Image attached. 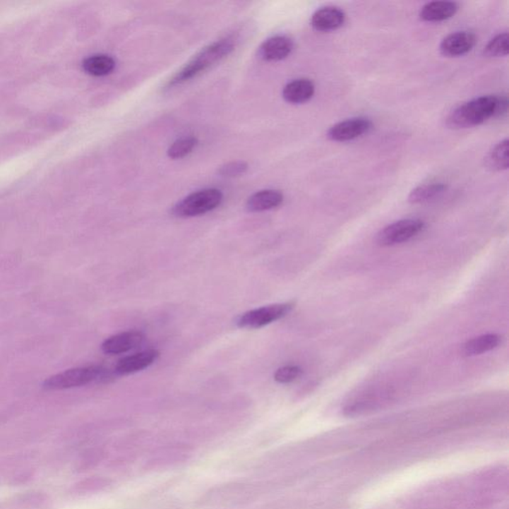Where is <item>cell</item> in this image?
Wrapping results in <instances>:
<instances>
[{
	"label": "cell",
	"instance_id": "obj_11",
	"mask_svg": "<svg viewBox=\"0 0 509 509\" xmlns=\"http://www.w3.org/2000/svg\"><path fill=\"white\" fill-rule=\"evenodd\" d=\"M347 16L345 11L335 6H325L314 12L311 16V26L320 32H330L342 28Z\"/></svg>",
	"mask_w": 509,
	"mask_h": 509
},
{
	"label": "cell",
	"instance_id": "obj_10",
	"mask_svg": "<svg viewBox=\"0 0 509 509\" xmlns=\"http://www.w3.org/2000/svg\"><path fill=\"white\" fill-rule=\"evenodd\" d=\"M158 357H160V352L155 349L145 350L136 354L128 355L119 360L114 367V372L118 375L136 373L148 369L157 361Z\"/></svg>",
	"mask_w": 509,
	"mask_h": 509
},
{
	"label": "cell",
	"instance_id": "obj_18",
	"mask_svg": "<svg viewBox=\"0 0 509 509\" xmlns=\"http://www.w3.org/2000/svg\"><path fill=\"white\" fill-rule=\"evenodd\" d=\"M447 190V185L442 182H433L420 185L412 190L408 200L412 204H421L425 202L433 200L436 197H439Z\"/></svg>",
	"mask_w": 509,
	"mask_h": 509
},
{
	"label": "cell",
	"instance_id": "obj_20",
	"mask_svg": "<svg viewBox=\"0 0 509 509\" xmlns=\"http://www.w3.org/2000/svg\"><path fill=\"white\" fill-rule=\"evenodd\" d=\"M509 36L508 32L501 33L489 41L484 49L488 57H504L509 52Z\"/></svg>",
	"mask_w": 509,
	"mask_h": 509
},
{
	"label": "cell",
	"instance_id": "obj_2",
	"mask_svg": "<svg viewBox=\"0 0 509 509\" xmlns=\"http://www.w3.org/2000/svg\"><path fill=\"white\" fill-rule=\"evenodd\" d=\"M234 49V42L232 39L225 38L222 40L217 41L204 48L199 54H197L188 64L185 66L184 69L180 70L179 73L169 82V86L181 84V83L188 81L192 78L196 77L197 75L204 72L216 63L220 62L226 56L230 54Z\"/></svg>",
	"mask_w": 509,
	"mask_h": 509
},
{
	"label": "cell",
	"instance_id": "obj_16",
	"mask_svg": "<svg viewBox=\"0 0 509 509\" xmlns=\"http://www.w3.org/2000/svg\"><path fill=\"white\" fill-rule=\"evenodd\" d=\"M503 337L496 333H489L477 336L469 340L464 345L462 352L466 357H477V355L484 354V353L491 352L494 348L501 345Z\"/></svg>",
	"mask_w": 509,
	"mask_h": 509
},
{
	"label": "cell",
	"instance_id": "obj_5",
	"mask_svg": "<svg viewBox=\"0 0 509 509\" xmlns=\"http://www.w3.org/2000/svg\"><path fill=\"white\" fill-rule=\"evenodd\" d=\"M294 308V301L284 304H270L262 308L252 309L240 314L235 320L236 325L241 328L257 330L281 320L287 316Z\"/></svg>",
	"mask_w": 509,
	"mask_h": 509
},
{
	"label": "cell",
	"instance_id": "obj_12",
	"mask_svg": "<svg viewBox=\"0 0 509 509\" xmlns=\"http://www.w3.org/2000/svg\"><path fill=\"white\" fill-rule=\"evenodd\" d=\"M294 49V42L287 36H274L268 39L262 47L261 55L267 61H281L286 59Z\"/></svg>",
	"mask_w": 509,
	"mask_h": 509
},
{
	"label": "cell",
	"instance_id": "obj_3",
	"mask_svg": "<svg viewBox=\"0 0 509 509\" xmlns=\"http://www.w3.org/2000/svg\"><path fill=\"white\" fill-rule=\"evenodd\" d=\"M222 200L223 194L220 190H199L179 201L172 209V214L180 218L203 215L217 208Z\"/></svg>",
	"mask_w": 509,
	"mask_h": 509
},
{
	"label": "cell",
	"instance_id": "obj_22",
	"mask_svg": "<svg viewBox=\"0 0 509 509\" xmlns=\"http://www.w3.org/2000/svg\"><path fill=\"white\" fill-rule=\"evenodd\" d=\"M301 374H303V369L301 367L297 366V365H287L275 372L274 378L279 383L287 384L299 379Z\"/></svg>",
	"mask_w": 509,
	"mask_h": 509
},
{
	"label": "cell",
	"instance_id": "obj_19",
	"mask_svg": "<svg viewBox=\"0 0 509 509\" xmlns=\"http://www.w3.org/2000/svg\"><path fill=\"white\" fill-rule=\"evenodd\" d=\"M116 62L108 55H95L87 58L83 63V68L88 74L101 77L113 72Z\"/></svg>",
	"mask_w": 509,
	"mask_h": 509
},
{
	"label": "cell",
	"instance_id": "obj_1",
	"mask_svg": "<svg viewBox=\"0 0 509 509\" xmlns=\"http://www.w3.org/2000/svg\"><path fill=\"white\" fill-rule=\"evenodd\" d=\"M508 107L505 97H479L455 109L448 116L447 125L455 130L479 126L489 119L503 116Z\"/></svg>",
	"mask_w": 509,
	"mask_h": 509
},
{
	"label": "cell",
	"instance_id": "obj_6",
	"mask_svg": "<svg viewBox=\"0 0 509 509\" xmlns=\"http://www.w3.org/2000/svg\"><path fill=\"white\" fill-rule=\"evenodd\" d=\"M425 223L420 219H403L386 226L377 235V243L388 247L402 244L422 232Z\"/></svg>",
	"mask_w": 509,
	"mask_h": 509
},
{
	"label": "cell",
	"instance_id": "obj_21",
	"mask_svg": "<svg viewBox=\"0 0 509 509\" xmlns=\"http://www.w3.org/2000/svg\"><path fill=\"white\" fill-rule=\"evenodd\" d=\"M196 145L197 140L196 138L189 136V138H180V140L174 141L168 148V157L174 158V160L186 157L194 150Z\"/></svg>",
	"mask_w": 509,
	"mask_h": 509
},
{
	"label": "cell",
	"instance_id": "obj_8",
	"mask_svg": "<svg viewBox=\"0 0 509 509\" xmlns=\"http://www.w3.org/2000/svg\"><path fill=\"white\" fill-rule=\"evenodd\" d=\"M143 342L145 335L141 331H125L107 338L102 345V350L109 355L121 354L140 347Z\"/></svg>",
	"mask_w": 509,
	"mask_h": 509
},
{
	"label": "cell",
	"instance_id": "obj_23",
	"mask_svg": "<svg viewBox=\"0 0 509 509\" xmlns=\"http://www.w3.org/2000/svg\"><path fill=\"white\" fill-rule=\"evenodd\" d=\"M248 169L247 163L244 162H234L223 165L219 169V174L223 177H235L244 174Z\"/></svg>",
	"mask_w": 509,
	"mask_h": 509
},
{
	"label": "cell",
	"instance_id": "obj_9",
	"mask_svg": "<svg viewBox=\"0 0 509 509\" xmlns=\"http://www.w3.org/2000/svg\"><path fill=\"white\" fill-rule=\"evenodd\" d=\"M477 36L469 31H457L444 38L440 45L441 53L445 57H460L472 50Z\"/></svg>",
	"mask_w": 509,
	"mask_h": 509
},
{
	"label": "cell",
	"instance_id": "obj_15",
	"mask_svg": "<svg viewBox=\"0 0 509 509\" xmlns=\"http://www.w3.org/2000/svg\"><path fill=\"white\" fill-rule=\"evenodd\" d=\"M284 201V196L277 190H262L253 194L248 199L247 209L251 212H262L271 210L281 205Z\"/></svg>",
	"mask_w": 509,
	"mask_h": 509
},
{
	"label": "cell",
	"instance_id": "obj_14",
	"mask_svg": "<svg viewBox=\"0 0 509 509\" xmlns=\"http://www.w3.org/2000/svg\"><path fill=\"white\" fill-rule=\"evenodd\" d=\"M459 6L453 1H432L425 4L420 11L421 19L427 22L447 20L455 16Z\"/></svg>",
	"mask_w": 509,
	"mask_h": 509
},
{
	"label": "cell",
	"instance_id": "obj_13",
	"mask_svg": "<svg viewBox=\"0 0 509 509\" xmlns=\"http://www.w3.org/2000/svg\"><path fill=\"white\" fill-rule=\"evenodd\" d=\"M316 86L309 79H297L286 85L282 91V97L287 103L304 104L313 98Z\"/></svg>",
	"mask_w": 509,
	"mask_h": 509
},
{
	"label": "cell",
	"instance_id": "obj_17",
	"mask_svg": "<svg viewBox=\"0 0 509 509\" xmlns=\"http://www.w3.org/2000/svg\"><path fill=\"white\" fill-rule=\"evenodd\" d=\"M509 141L508 138L494 145L484 157V167L491 172H503L509 167Z\"/></svg>",
	"mask_w": 509,
	"mask_h": 509
},
{
	"label": "cell",
	"instance_id": "obj_4",
	"mask_svg": "<svg viewBox=\"0 0 509 509\" xmlns=\"http://www.w3.org/2000/svg\"><path fill=\"white\" fill-rule=\"evenodd\" d=\"M106 377V370L101 366L81 367L61 372L44 382L43 387L47 390H63L75 388L98 381Z\"/></svg>",
	"mask_w": 509,
	"mask_h": 509
},
{
	"label": "cell",
	"instance_id": "obj_7",
	"mask_svg": "<svg viewBox=\"0 0 509 509\" xmlns=\"http://www.w3.org/2000/svg\"><path fill=\"white\" fill-rule=\"evenodd\" d=\"M372 128V123L366 118H352L340 121L331 126L328 131V136L333 141H349L360 138L369 133Z\"/></svg>",
	"mask_w": 509,
	"mask_h": 509
}]
</instances>
